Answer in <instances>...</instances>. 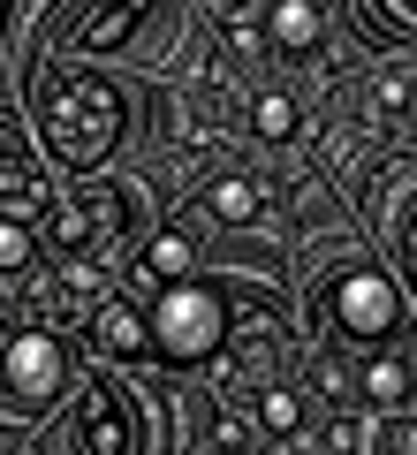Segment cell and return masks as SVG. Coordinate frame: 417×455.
<instances>
[{
	"instance_id": "8fae6325",
	"label": "cell",
	"mask_w": 417,
	"mask_h": 455,
	"mask_svg": "<svg viewBox=\"0 0 417 455\" xmlns=\"http://www.w3.org/2000/svg\"><path fill=\"white\" fill-rule=\"evenodd\" d=\"M190 266H197V243L182 235V228H167V235H152V243H145L137 274H145L152 296H160V289H175V281H190Z\"/></svg>"
},
{
	"instance_id": "7c38bea8",
	"label": "cell",
	"mask_w": 417,
	"mask_h": 455,
	"mask_svg": "<svg viewBox=\"0 0 417 455\" xmlns=\"http://www.w3.org/2000/svg\"><path fill=\"white\" fill-rule=\"evenodd\" d=\"M266 31H273V46H281V53H311L326 38V16H319V0H273Z\"/></svg>"
},
{
	"instance_id": "5b68a950",
	"label": "cell",
	"mask_w": 417,
	"mask_h": 455,
	"mask_svg": "<svg viewBox=\"0 0 417 455\" xmlns=\"http://www.w3.org/2000/svg\"><path fill=\"white\" fill-rule=\"evenodd\" d=\"M137 228V190L129 182H84L76 197H61L46 220V243L68 266H107V251Z\"/></svg>"
},
{
	"instance_id": "3957f363",
	"label": "cell",
	"mask_w": 417,
	"mask_h": 455,
	"mask_svg": "<svg viewBox=\"0 0 417 455\" xmlns=\"http://www.w3.org/2000/svg\"><path fill=\"white\" fill-rule=\"evenodd\" d=\"M152 357L160 364H213L236 334V304H228L213 281H175V289L152 296Z\"/></svg>"
},
{
	"instance_id": "277c9868",
	"label": "cell",
	"mask_w": 417,
	"mask_h": 455,
	"mask_svg": "<svg viewBox=\"0 0 417 455\" xmlns=\"http://www.w3.org/2000/svg\"><path fill=\"white\" fill-rule=\"evenodd\" d=\"M68 395V349L38 319H0V410L8 418H46Z\"/></svg>"
},
{
	"instance_id": "9c48e42d",
	"label": "cell",
	"mask_w": 417,
	"mask_h": 455,
	"mask_svg": "<svg viewBox=\"0 0 417 455\" xmlns=\"http://www.w3.org/2000/svg\"><path fill=\"white\" fill-rule=\"evenodd\" d=\"M38 251H46V228L23 212H0V304H16L38 281Z\"/></svg>"
},
{
	"instance_id": "7a4b0ae2",
	"label": "cell",
	"mask_w": 417,
	"mask_h": 455,
	"mask_svg": "<svg viewBox=\"0 0 417 455\" xmlns=\"http://www.w3.org/2000/svg\"><path fill=\"white\" fill-rule=\"evenodd\" d=\"M311 319H319V334L334 341V349H395L402 319H410V296H402V281L387 274V266H334V274L319 281V296H311Z\"/></svg>"
},
{
	"instance_id": "ba28073f",
	"label": "cell",
	"mask_w": 417,
	"mask_h": 455,
	"mask_svg": "<svg viewBox=\"0 0 417 455\" xmlns=\"http://www.w3.org/2000/svg\"><path fill=\"white\" fill-rule=\"evenodd\" d=\"M357 410H380V418L417 410V364L402 349H380L372 364H357Z\"/></svg>"
},
{
	"instance_id": "e0dca14e",
	"label": "cell",
	"mask_w": 417,
	"mask_h": 455,
	"mask_svg": "<svg viewBox=\"0 0 417 455\" xmlns=\"http://www.w3.org/2000/svg\"><path fill=\"white\" fill-rule=\"evenodd\" d=\"M205 455H258V448H251V433H243L228 410H213V440H205Z\"/></svg>"
},
{
	"instance_id": "9a60e30c",
	"label": "cell",
	"mask_w": 417,
	"mask_h": 455,
	"mask_svg": "<svg viewBox=\"0 0 417 455\" xmlns=\"http://www.w3.org/2000/svg\"><path fill=\"white\" fill-rule=\"evenodd\" d=\"M365 107H372V122H380V130H402V122L417 114V84L402 76V68H387V76L372 84V99H365Z\"/></svg>"
},
{
	"instance_id": "5bb4252c",
	"label": "cell",
	"mask_w": 417,
	"mask_h": 455,
	"mask_svg": "<svg viewBox=\"0 0 417 455\" xmlns=\"http://www.w3.org/2000/svg\"><path fill=\"white\" fill-rule=\"evenodd\" d=\"M258 205H266V197H258L251 175H228V182H213V190H205V212H213L221 228H251Z\"/></svg>"
},
{
	"instance_id": "2e32d148",
	"label": "cell",
	"mask_w": 417,
	"mask_h": 455,
	"mask_svg": "<svg viewBox=\"0 0 417 455\" xmlns=\"http://www.w3.org/2000/svg\"><path fill=\"white\" fill-rule=\"evenodd\" d=\"M251 130L266 137V145H289V137L304 130V114H296L289 92H258V99H251Z\"/></svg>"
},
{
	"instance_id": "8992f818",
	"label": "cell",
	"mask_w": 417,
	"mask_h": 455,
	"mask_svg": "<svg viewBox=\"0 0 417 455\" xmlns=\"http://www.w3.org/2000/svg\"><path fill=\"white\" fill-rule=\"evenodd\" d=\"M145 433H137V403H129L122 379L99 372L92 387L76 395V418H68V455H137Z\"/></svg>"
},
{
	"instance_id": "ac0fdd59",
	"label": "cell",
	"mask_w": 417,
	"mask_h": 455,
	"mask_svg": "<svg viewBox=\"0 0 417 455\" xmlns=\"http://www.w3.org/2000/svg\"><path fill=\"white\" fill-rule=\"evenodd\" d=\"M402 259H410V289H417V212L402 220Z\"/></svg>"
},
{
	"instance_id": "30bf717a",
	"label": "cell",
	"mask_w": 417,
	"mask_h": 455,
	"mask_svg": "<svg viewBox=\"0 0 417 455\" xmlns=\"http://www.w3.org/2000/svg\"><path fill=\"white\" fill-rule=\"evenodd\" d=\"M152 8H160V0H99V8H92L68 38H76L84 53H114V46H129V38H137V23H145Z\"/></svg>"
},
{
	"instance_id": "52a82bcc",
	"label": "cell",
	"mask_w": 417,
	"mask_h": 455,
	"mask_svg": "<svg viewBox=\"0 0 417 455\" xmlns=\"http://www.w3.org/2000/svg\"><path fill=\"white\" fill-rule=\"evenodd\" d=\"M84 326H92V349L114 364H152V319L129 296H99L92 311H84Z\"/></svg>"
},
{
	"instance_id": "d6986e66",
	"label": "cell",
	"mask_w": 417,
	"mask_h": 455,
	"mask_svg": "<svg viewBox=\"0 0 417 455\" xmlns=\"http://www.w3.org/2000/svg\"><path fill=\"white\" fill-rule=\"evenodd\" d=\"M410 16H417V0H410Z\"/></svg>"
},
{
	"instance_id": "4fadbf2b",
	"label": "cell",
	"mask_w": 417,
	"mask_h": 455,
	"mask_svg": "<svg viewBox=\"0 0 417 455\" xmlns=\"http://www.w3.org/2000/svg\"><path fill=\"white\" fill-rule=\"evenodd\" d=\"M258 425H266L273 440H304V387H289V379L258 387Z\"/></svg>"
},
{
	"instance_id": "6da1fadb",
	"label": "cell",
	"mask_w": 417,
	"mask_h": 455,
	"mask_svg": "<svg viewBox=\"0 0 417 455\" xmlns=\"http://www.w3.org/2000/svg\"><path fill=\"white\" fill-rule=\"evenodd\" d=\"M31 114L38 137L61 167H99L114 145H122V92L107 76H84V68H38L31 84Z\"/></svg>"
}]
</instances>
